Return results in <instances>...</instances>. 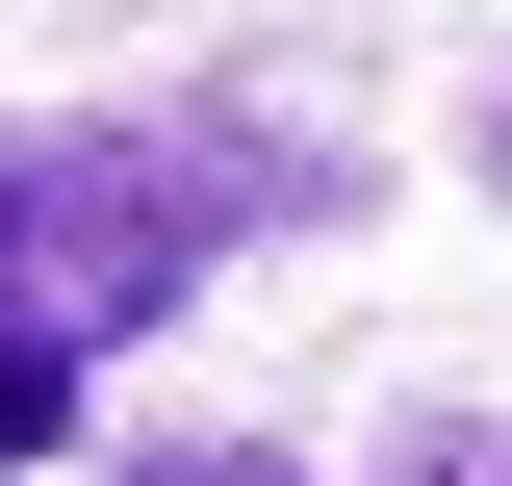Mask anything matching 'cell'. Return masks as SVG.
<instances>
[{
    "instance_id": "277c9868",
    "label": "cell",
    "mask_w": 512,
    "mask_h": 486,
    "mask_svg": "<svg viewBox=\"0 0 512 486\" xmlns=\"http://www.w3.org/2000/svg\"><path fill=\"white\" fill-rule=\"evenodd\" d=\"M154 486H308V461H154Z\"/></svg>"
},
{
    "instance_id": "7a4b0ae2",
    "label": "cell",
    "mask_w": 512,
    "mask_h": 486,
    "mask_svg": "<svg viewBox=\"0 0 512 486\" xmlns=\"http://www.w3.org/2000/svg\"><path fill=\"white\" fill-rule=\"evenodd\" d=\"M52 435H77V333H52V307H0V486L52 461Z\"/></svg>"
},
{
    "instance_id": "6da1fadb",
    "label": "cell",
    "mask_w": 512,
    "mask_h": 486,
    "mask_svg": "<svg viewBox=\"0 0 512 486\" xmlns=\"http://www.w3.org/2000/svg\"><path fill=\"white\" fill-rule=\"evenodd\" d=\"M180 282H205V180H180V154H26V307H52L77 359L154 333Z\"/></svg>"
},
{
    "instance_id": "3957f363",
    "label": "cell",
    "mask_w": 512,
    "mask_h": 486,
    "mask_svg": "<svg viewBox=\"0 0 512 486\" xmlns=\"http://www.w3.org/2000/svg\"><path fill=\"white\" fill-rule=\"evenodd\" d=\"M410 486H512V435H436V461H410Z\"/></svg>"
}]
</instances>
